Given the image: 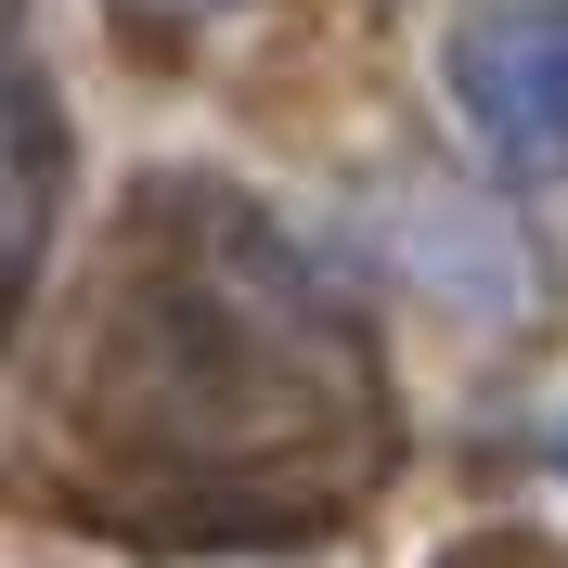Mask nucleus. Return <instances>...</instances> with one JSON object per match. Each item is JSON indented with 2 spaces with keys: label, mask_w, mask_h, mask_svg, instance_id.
<instances>
[{
  "label": "nucleus",
  "mask_w": 568,
  "mask_h": 568,
  "mask_svg": "<svg viewBox=\"0 0 568 568\" xmlns=\"http://www.w3.org/2000/svg\"><path fill=\"white\" fill-rule=\"evenodd\" d=\"M556 453H568V439H556Z\"/></svg>",
  "instance_id": "nucleus-2"
},
{
  "label": "nucleus",
  "mask_w": 568,
  "mask_h": 568,
  "mask_svg": "<svg viewBox=\"0 0 568 568\" xmlns=\"http://www.w3.org/2000/svg\"><path fill=\"white\" fill-rule=\"evenodd\" d=\"M453 91L517 181H556L568 169V0H530V13L478 27L453 52Z\"/></svg>",
  "instance_id": "nucleus-1"
}]
</instances>
